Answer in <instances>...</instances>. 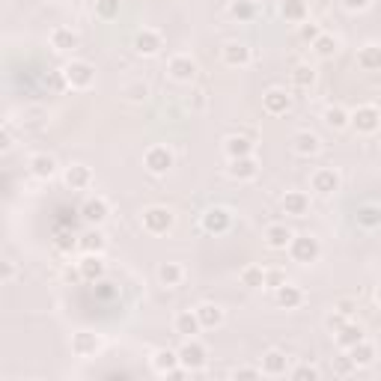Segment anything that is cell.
<instances>
[{
    "instance_id": "obj_15",
    "label": "cell",
    "mask_w": 381,
    "mask_h": 381,
    "mask_svg": "<svg viewBox=\"0 0 381 381\" xmlns=\"http://www.w3.org/2000/svg\"><path fill=\"white\" fill-rule=\"evenodd\" d=\"M78 271H80V280H84V283H102L108 265H105L102 254H84L78 262Z\"/></svg>"
},
{
    "instance_id": "obj_30",
    "label": "cell",
    "mask_w": 381,
    "mask_h": 381,
    "mask_svg": "<svg viewBox=\"0 0 381 381\" xmlns=\"http://www.w3.org/2000/svg\"><path fill=\"white\" fill-rule=\"evenodd\" d=\"M274 298H277V304L283 307V310H298L304 304V289L301 286H292V283H283L277 292H274Z\"/></svg>"
},
{
    "instance_id": "obj_27",
    "label": "cell",
    "mask_w": 381,
    "mask_h": 381,
    "mask_svg": "<svg viewBox=\"0 0 381 381\" xmlns=\"http://www.w3.org/2000/svg\"><path fill=\"white\" fill-rule=\"evenodd\" d=\"M194 310H197V316H200L203 330H214V328H221V325H224V319H226L224 307L212 304V301H203L200 307H194Z\"/></svg>"
},
{
    "instance_id": "obj_31",
    "label": "cell",
    "mask_w": 381,
    "mask_h": 381,
    "mask_svg": "<svg viewBox=\"0 0 381 381\" xmlns=\"http://www.w3.org/2000/svg\"><path fill=\"white\" fill-rule=\"evenodd\" d=\"M310 48H313V54H316L319 60H334V57L340 54V39L334 36V33H325V30H322V36L313 42Z\"/></svg>"
},
{
    "instance_id": "obj_22",
    "label": "cell",
    "mask_w": 381,
    "mask_h": 381,
    "mask_svg": "<svg viewBox=\"0 0 381 381\" xmlns=\"http://www.w3.org/2000/svg\"><path fill=\"white\" fill-rule=\"evenodd\" d=\"M48 42H51L54 51L69 54V51H75V48L80 45V36H78L72 27H54L51 33H48Z\"/></svg>"
},
{
    "instance_id": "obj_24",
    "label": "cell",
    "mask_w": 381,
    "mask_h": 381,
    "mask_svg": "<svg viewBox=\"0 0 381 381\" xmlns=\"http://www.w3.org/2000/svg\"><path fill=\"white\" fill-rule=\"evenodd\" d=\"M262 239H265V244H268L271 251H289V241L295 239V233L286 224H268Z\"/></svg>"
},
{
    "instance_id": "obj_41",
    "label": "cell",
    "mask_w": 381,
    "mask_h": 381,
    "mask_svg": "<svg viewBox=\"0 0 381 381\" xmlns=\"http://www.w3.org/2000/svg\"><path fill=\"white\" fill-rule=\"evenodd\" d=\"M122 9V0H95V15L102 21H113Z\"/></svg>"
},
{
    "instance_id": "obj_25",
    "label": "cell",
    "mask_w": 381,
    "mask_h": 381,
    "mask_svg": "<svg viewBox=\"0 0 381 381\" xmlns=\"http://www.w3.org/2000/svg\"><path fill=\"white\" fill-rule=\"evenodd\" d=\"M334 340H337V345L343 352H349L352 345H357L360 340H367V330H363L357 322H345L340 330H334Z\"/></svg>"
},
{
    "instance_id": "obj_34",
    "label": "cell",
    "mask_w": 381,
    "mask_h": 381,
    "mask_svg": "<svg viewBox=\"0 0 381 381\" xmlns=\"http://www.w3.org/2000/svg\"><path fill=\"white\" fill-rule=\"evenodd\" d=\"M355 221H357V226H363V229L381 226V206H378V203H360L357 212H355Z\"/></svg>"
},
{
    "instance_id": "obj_4",
    "label": "cell",
    "mask_w": 381,
    "mask_h": 381,
    "mask_svg": "<svg viewBox=\"0 0 381 381\" xmlns=\"http://www.w3.org/2000/svg\"><path fill=\"white\" fill-rule=\"evenodd\" d=\"M149 363H152V372L161 375V378H182V375H191L188 370H182L179 352H173V349H155L152 357H149Z\"/></svg>"
},
{
    "instance_id": "obj_39",
    "label": "cell",
    "mask_w": 381,
    "mask_h": 381,
    "mask_svg": "<svg viewBox=\"0 0 381 381\" xmlns=\"http://www.w3.org/2000/svg\"><path fill=\"white\" fill-rule=\"evenodd\" d=\"M239 280H241V286H247V289H265V268L262 265H244Z\"/></svg>"
},
{
    "instance_id": "obj_3",
    "label": "cell",
    "mask_w": 381,
    "mask_h": 381,
    "mask_svg": "<svg viewBox=\"0 0 381 381\" xmlns=\"http://www.w3.org/2000/svg\"><path fill=\"white\" fill-rule=\"evenodd\" d=\"M176 352H179L182 370H188V372H200L206 363H209V349L197 337L185 340V343H182V349H176Z\"/></svg>"
},
{
    "instance_id": "obj_20",
    "label": "cell",
    "mask_w": 381,
    "mask_h": 381,
    "mask_svg": "<svg viewBox=\"0 0 381 381\" xmlns=\"http://www.w3.org/2000/svg\"><path fill=\"white\" fill-rule=\"evenodd\" d=\"M108 214H110V206L105 197H90V200L80 206V218H84L90 226H98V224H105L108 221Z\"/></svg>"
},
{
    "instance_id": "obj_19",
    "label": "cell",
    "mask_w": 381,
    "mask_h": 381,
    "mask_svg": "<svg viewBox=\"0 0 381 381\" xmlns=\"http://www.w3.org/2000/svg\"><path fill=\"white\" fill-rule=\"evenodd\" d=\"M63 182H66V188H72V191H87L93 185V170L87 164H69V167L63 170Z\"/></svg>"
},
{
    "instance_id": "obj_13",
    "label": "cell",
    "mask_w": 381,
    "mask_h": 381,
    "mask_svg": "<svg viewBox=\"0 0 381 381\" xmlns=\"http://www.w3.org/2000/svg\"><path fill=\"white\" fill-rule=\"evenodd\" d=\"M340 185H343V179H340V173L334 167H319L316 173L310 176V188H313V194H319V197L337 194Z\"/></svg>"
},
{
    "instance_id": "obj_29",
    "label": "cell",
    "mask_w": 381,
    "mask_h": 381,
    "mask_svg": "<svg viewBox=\"0 0 381 381\" xmlns=\"http://www.w3.org/2000/svg\"><path fill=\"white\" fill-rule=\"evenodd\" d=\"M224 152L226 158H244V155H254V140L247 135H229L224 140Z\"/></svg>"
},
{
    "instance_id": "obj_40",
    "label": "cell",
    "mask_w": 381,
    "mask_h": 381,
    "mask_svg": "<svg viewBox=\"0 0 381 381\" xmlns=\"http://www.w3.org/2000/svg\"><path fill=\"white\" fill-rule=\"evenodd\" d=\"M229 15H233L236 21H254L256 19V4L254 0H233V4H229Z\"/></svg>"
},
{
    "instance_id": "obj_54",
    "label": "cell",
    "mask_w": 381,
    "mask_h": 381,
    "mask_svg": "<svg viewBox=\"0 0 381 381\" xmlns=\"http://www.w3.org/2000/svg\"><path fill=\"white\" fill-rule=\"evenodd\" d=\"M375 301H378V304H381V283H378V286H375Z\"/></svg>"
},
{
    "instance_id": "obj_52",
    "label": "cell",
    "mask_w": 381,
    "mask_h": 381,
    "mask_svg": "<svg viewBox=\"0 0 381 381\" xmlns=\"http://www.w3.org/2000/svg\"><path fill=\"white\" fill-rule=\"evenodd\" d=\"M12 146H15V143H12V125L6 122V125H4V135H0V149H4V152H9Z\"/></svg>"
},
{
    "instance_id": "obj_26",
    "label": "cell",
    "mask_w": 381,
    "mask_h": 381,
    "mask_svg": "<svg viewBox=\"0 0 381 381\" xmlns=\"http://www.w3.org/2000/svg\"><path fill=\"white\" fill-rule=\"evenodd\" d=\"M280 209L286 214H292V218H304L310 212V197L304 191H286V197L280 200Z\"/></svg>"
},
{
    "instance_id": "obj_49",
    "label": "cell",
    "mask_w": 381,
    "mask_h": 381,
    "mask_svg": "<svg viewBox=\"0 0 381 381\" xmlns=\"http://www.w3.org/2000/svg\"><path fill=\"white\" fill-rule=\"evenodd\" d=\"M340 4L349 9V12H367L372 6V0H340Z\"/></svg>"
},
{
    "instance_id": "obj_53",
    "label": "cell",
    "mask_w": 381,
    "mask_h": 381,
    "mask_svg": "<svg viewBox=\"0 0 381 381\" xmlns=\"http://www.w3.org/2000/svg\"><path fill=\"white\" fill-rule=\"evenodd\" d=\"M12 277H15V265L6 259L4 262V283H12Z\"/></svg>"
},
{
    "instance_id": "obj_2",
    "label": "cell",
    "mask_w": 381,
    "mask_h": 381,
    "mask_svg": "<svg viewBox=\"0 0 381 381\" xmlns=\"http://www.w3.org/2000/svg\"><path fill=\"white\" fill-rule=\"evenodd\" d=\"M63 80L72 90H90L95 84V66L87 60H69L63 66Z\"/></svg>"
},
{
    "instance_id": "obj_8",
    "label": "cell",
    "mask_w": 381,
    "mask_h": 381,
    "mask_svg": "<svg viewBox=\"0 0 381 381\" xmlns=\"http://www.w3.org/2000/svg\"><path fill=\"white\" fill-rule=\"evenodd\" d=\"M352 128L357 135H375L381 128V108L375 105H357L352 110Z\"/></svg>"
},
{
    "instance_id": "obj_38",
    "label": "cell",
    "mask_w": 381,
    "mask_h": 381,
    "mask_svg": "<svg viewBox=\"0 0 381 381\" xmlns=\"http://www.w3.org/2000/svg\"><path fill=\"white\" fill-rule=\"evenodd\" d=\"M316 84V69H313L310 63H298L292 69V87L295 90H310Z\"/></svg>"
},
{
    "instance_id": "obj_11",
    "label": "cell",
    "mask_w": 381,
    "mask_h": 381,
    "mask_svg": "<svg viewBox=\"0 0 381 381\" xmlns=\"http://www.w3.org/2000/svg\"><path fill=\"white\" fill-rule=\"evenodd\" d=\"M69 345H72V355L75 357L90 360V357H95L98 352H102V337L93 334V330H75Z\"/></svg>"
},
{
    "instance_id": "obj_1",
    "label": "cell",
    "mask_w": 381,
    "mask_h": 381,
    "mask_svg": "<svg viewBox=\"0 0 381 381\" xmlns=\"http://www.w3.org/2000/svg\"><path fill=\"white\" fill-rule=\"evenodd\" d=\"M140 224H143V229L149 236H167L176 226V214L167 206H146L140 212Z\"/></svg>"
},
{
    "instance_id": "obj_28",
    "label": "cell",
    "mask_w": 381,
    "mask_h": 381,
    "mask_svg": "<svg viewBox=\"0 0 381 381\" xmlns=\"http://www.w3.org/2000/svg\"><path fill=\"white\" fill-rule=\"evenodd\" d=\"M280 15H283L289 24H304V21H310V6H307V0H280Z\"/></svg>"
},
{
    "instance_id": "obj_6",
    "label": "cell",
    "mask_w": 381,
    "mask_h": 381,
    "mask_svg": "<svg viewBox=\"0 0 381 381\" xmlns=\"http://www.w3.org/2000/svg\"><path fill=\"white\" fill-rule=\"evenodd\" d=\"M173 164H176V158L170 152V146L155 143V146H149L146 152H143V167L152 173V176H167Z\"/></svg>"
},
{
    "instance_id": "obj_10",
    "label": "cell",
    "mask_w": 381,
    "mask_h": 381,
    "mask_svg": "<svg viewBox=\"0 0 381 381\" xmlns=\"http://www.w3.org/2000/svg\"><path fill=\"white\" fill-rule=\"evenodd\" d=\"M197 60L188 57V54H176L167 60V75L176 80V84H194V78H197Z\"/></svg>"
},
{
    "instance_id": "obj_46",
    "label": "cell",
    "mask_w": 381,
    "mask_h": 381,
    "mask_svg": "<svg viewBox=\"0 0 381 381\" xmlns=\"http://www.w3.org/2000/svg\"><path fill=\"white\" fill-rule=\"evenodd\" d=\"M206 105H209V93L200 87V90H194V95L188 98V108L191 110H206Z\"/></svg>"
},
{
    "instance_id": "obj_42",
    "label": "cell",
    "mask_w": 381,
    "mask_h": 381,
    "mask_svg": "<svg viewBox=\"0 0 381 381\" xmlns=\"http://www.w3.org/2000/svg\"><path fill=\"white\" fill-rule=\"evenodd\" d=\"M122 95L128 98V102L140 105V102H146V98H149V84H143V80H135V84H125Z\"/></svg>"
},
{
    "instance_id": "obj_43",
    "label": "cell",
    "mask_w": 381,
    "mask_h": 381,
    "mask_svg": "<svg viewBox=\"0 0 381 381\" xmlns=\"http://www.w3.org/2000/svg\"><path fill=\"white\" fill-rule=\"evenodd\" d=\"M283 283H289V280H286V271H280V268H265V289L277 292Z\"/></svg>"
},
{
    "instance_id": "obj_7",
    "label": "cell",
    "mask_w": 381,
    "mask_h": 381,
    "mask_svg": "<svg viewBox=\"0 0 381 381\" xmlns=\"http://www.w3.org/2000/svg\"><path fill=\"white\" fill-rule=\"evenodd\" d=\"M200 226L209 236H224V233H229V226H233V214L224 206H212L200 214Z\"/></svg>"
},
{
    "instance_id": "obj_47",
    "label": "cell",
    "mask_w": 381,
    "mask_h": 381,
    "mask_svg": "<svg viewBox=\"0 0 381 381\" xmlns=\"http://www.w3.org/2000/svg\"><path fill=\"white\" fill-rule=\"evenodd\" d=\"M319 375H322V372H319L316 367H307V363H304V367H298V370H292V378H298V381H307V378L316 381Z\"/></svg>"
},
{
    "instance_id": "obj_50",
    "label": "cell",
    "mask_w": 381,
    "mask_h": 381,
    "mask_svg": "<svg viewBox=\"0 0 381 381\" xmlns=\"http://www.w3.org/2000/svg\"><path fill=\"white\" fill-rule=\"evenodd\" d=\"M325 322H328V328H330V330H340V328H343L345 322H349V319H345V316H343V313H337V310H330Z\"/></svg>"
},
{
    "instance_id": "obj_21",
    "label": "cell",
    "mask_w": 381,
    "mask_h": 381,
    "mask_svg": "<svg viewBox=\"0 0 381 381\" xmlns=\"http://www.w3.org/2000/svg\"><path fill=\"white\" fill-rule=\"evenodd\" d=\"M319 149H322V140H319V135H313V131H295L292 135V152L295 155L313 158V155H319Z\"/></svg>"
},
{
    "instance_id": "obj_44",
    "label": "cell",
    "mask_w": 381,
    "mask_h": 381,
    "mask_svg": "<svg viewBox=\"0 0 381 381\" xmlns=\"http://www.w3.org/2000/svg\"><path fill=\"white\" fill-rule=\"evenodd\" d=\"M334 310L343 313L345 319H352L355 313H357V301H355V298H337V301H334Z\"/></svg>"
},
{
    "instance_id": "obj_32",
    "label": "cell",
    "mask_w": 381,
    "mask_h": 381,
    "mask_svg": "<svg viewBox=\"0 0 381 381\" xmlns=\"http://www.w3.org/2000/svg\"><path fill=\"white\" fill-rule=\"evenodd\" d=\"M158 280H161V286L176 289V286H182V280H185V268H182L179 262H161L158 265Z\"/></svg>"
},
{
    "instance_id": "obj_18",
    "label": "cell",
    "mask_w": 381,
    "mask_h": 381,
    "mask_svg": "<svg viewBox=\"0 0 381 381\" xmlns=\"http://www.w3.org/2000/svg\"><path fill=\"white\" fill-rule=\"evenodd\" d=\"M226 173L229 179H236V182H251L259 176V164L254 155H244V158H229L226 164Z\"/></svg>"
},
{
    "instance_id": "obj_9",
    "label": "cell",
    "mask_w": 381,
    "mask_h": 381,
    "mask_svg": "<svg viewBox=\"0 0 381 381\" xmlns=\"http://www.w3.org/2000/svg\"><path fill=\"white\" fill-rule=\"evenodd\" d=\"M292 108V95L289 90L283 87H271V90H265L262 93V110L268 113V117H286Z\"/></svg>"
},
{
    "instance_id": "obj_35",
    "label": "cell",
    "mask_w": 381,
    "mask_h": 381,
    "mask_svg": "<svg viewBox=\"0 0 381 381\" xmlns=\"http://www.w3.org/2000/svg\"><path fill=\"white\" fill-rule=\"evenodd\" d=\"M322 120H325V125H328V128L343 131V128H349V125H352V113L345 110V108H340V105H330V108H325Z\"/></svg>"
},
{
    "instance_id": "obj_14",
    "label": "cell",
    "mask_w": 381,
    "mask_h": 381,
    "mask_svg": "<svg viewBox=\"0 0 381 381\" xmlns=\"http://www.w3.org/2000/svg\"><path fill=\"white\" fill-rule=\"evenodd\" d=\"M221 60L229 69H244V66H251L254 51H251V45H244V42H226L221 48Z\"/></svg>"
},
{
    "instance_id": "obj_37",
    "label": "cell",
    "mask_w": 381,
    "mask_h": 381,
    "mask_svg": "<svg viewBox=\"0 0 381 381\" xmlns=\"http://www.w3.org/2000/svg\"><path fill=\"white\" fill-rule=\"evenodd\" d=\"M78 247H80V251H84V254H105V247H108V239H105V233H102V229H90V233H84V236H80L78 239Z\"/></svg>"
},
{
    "instance_id": "obj_23",
    "label": "cell",
    "mask_w": 381,
    "mask_h": 381,
    "mask_svg": "<svg viewBox=\"0 0 381 381\" xmlns=\"http://www.w3.org/2000/svg\"><path fill=\"white\" fill-rule=\"evenodd\" d=\"M27 167H30V173L36 176L39 182H48V179L57 176V158L48 155V152H36V155H30Z\"/></svg>"
},
{
    "instance_id": "obj_51",
    "label": "cell",
    "mask_w": 381,
    "mask_h": 381,
    "mask_svg": "<svg viewBox=\"0 0 381 381\" xmlns=\"http://www.w3.org/2000/svg\"><path fill=\"white\" fill-rule=\"evenodd\" d=\"M262 375V370L259 367H239V370H233V378L239 381V378H259Z\"/></svg>"
},
{
    "instance_id": "obj_12",
    "label": "cell",
    "mask_w": 381,
    "mask_h": 381,
    "mask_svg": "<svg viewBox=\"0 0 381 381\" xmlns=\"http://www.w3.org/2000/svg\"><path fill=\"white\" fill-rule=\"evenodd\" d=\"M161 48H164L161 30H155V27L137 30V36H135V54H140V57H158Z\"/></svg>"
},
{
    "instance_id": "obj_16",
    "label": "cell",
    "mask_w": 381,
    "mask_h": 381,
    "mask_svg": "<svg viewBox=\"0 0 381 381\" xmlns=\"http://www.w3.org/2000/svg\"><path fill=\"white\" fill-rule=\"evenodd\" d=\"M259 370H262V375H268V378L286 375V372H289V357H286V352L268 349V352L262 355V360H259Z\"/></svg>"
},
{
    "instance_id": "obj_33",
    "label": "cell",
    "mask_w": 381,
    "mask_h": 381,
    "mask_svg": "<svg viewBox=\"0 0 381 381\" xmlns=\"http://www.w3.org/2000/svg\"><path fill=\"white\" fill-rule=\"evenodd\" d=\"M357 66L363 72H381V45L370 42L357 51Z\"/></svg>"
},
{
    "instance_id": "obj_17",
    "label": "cell",
    "mask_w": 381,
    "mask_h": 381,
    "mask_svg": "<svg viewBox=\"0 0 381 381\" xmlns=\"http://www.w3.org/2000/svg\"><path fill=\"white\" fill-rule=\"evenodd\" d=\"M173 330H176L182 340H191V337L200 334L203 325H200V316H197V310H179L176 316H173Z\"/></svg>"
},
{
    "instance_id": "obj_45",
    "label": "cell",
    "mask_w": 381,
    "mask_h": 381,
    "mask_svg": "<svg viewBox=\"0 0 381 381\" xmlns=\"http://www.w3.org/2000/svg\"><path fill=\"white\" fill-rule=\"evenodd\" d=\"M298 30H301V39H304V42H310V45L322 36V27H319V24H313V21L298 24Z\"/></svg>"
},
{
    "instance_id": "obj_36",
    "label": "cell",
    "mask_w": 381,
    "mask_h": 381,
    "mask_svg": "<svg viewBox=\"0 0 381 381\" xmlns=\"http://www.w3.org/2000/svg\"><path fill=\"white\" fill-rule=\"evenodd\" d=\"M349 357L355 360L357 370L372 367V363H375V345H372L370 340H360L357 345H352V349H349Z\"/></svg>"
},
{
    "instance_id": "obj_5",
    "label": "cell",
    "mask_w": 381,
    "mask_h": 381,
    "mask_svg": "<svg viewBox=\"0 0 381 381\" xmlns=\"http://www.w3.org/2000/svg\"><path fill=\"white\" fill-rule=\"evenodd\" d=\"M289 256L298 262V265H310V262H316L322 256V244L316 236H310V233H301V236H295L289 241Z\"/></svg>"
},
{
    "instance_id": "obj_48",
    "label": "cell",
    "mask_w": 381,
    "mask_h": 381,
    "mask_svg": "<svg viewBox=\"0 0 381 381\" xmlns=\"http://www.w3.org/2000/svg\"><path fill=\"white\" fill-rule=\"evenodd\" d=\"M357 367H355V360L349 357V355H345V357H337V363H334V372L337 375H352Z\"/></svg>"
}]
</instances>
